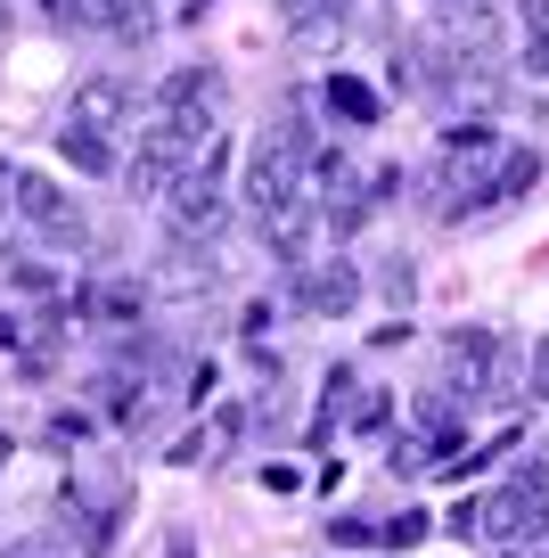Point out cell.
Masks as SVG:
<instances>
[{
	"label": "cell",
	"instance_id": "cell-21",
	"mask_svg": "<svg viewBox=\"0 0 549 558\" xmlns=\"http://www.w3.org/2000/svg\"><path fill=\"white\" fill-rule=\"evenodd\" d=\"M328 534H337V542H386L378 525H361V518H328Z\"/></svg>",
	"mask_w": 549,
	"mask_h": 558
},
{
	"label": "cell",
	"instance_id": "cell-12",
	"mask_svg": "<svg viewBox=\"0 0 549 558\" xmlns=\"http://www.w3.org/2000/svg\"><path fill=\"white\" fill-rule=\"evenodd\" d=\"M320 99H328V116H344V123H378V90H369V83H353V74H337V83H328Z\"/></svg>",
	"mask_w": 549,
	"mask_h": 558
},
{
	"label": "cell",
	"instance_id": "cell-9",
	"mask_svg": "<svg viewBox=\"0 0 549 558\" xmlns=\"http://www.w3.org/2000/svg\"><path fill=\"white\" fill-rule=\"evenodd\" d=\"M255 222H263V246H271L279 263H304V246H312V222H320V206H312V190H295L288 206L255 214Z\"/></svg>",
	"mask_w": 549,
	"mask_h": 558
},
{
	"label": "cell",
	"instance_id": "cell-14",
	"mask_svg": "<svg viewBox=\"0 0 549 558\" xmlns=\"http://www.w3.org/2000/svg\"><path fill=\"white\" fill-rule=\"evenodd\" d=\"M525 190H541V148H509V165H500V206Z\"/></svg>",
	"mask_w": 549,
	"mask_h": 558
},
{
	"label": "cell",
	"instance_id": "cell-6",
	"mask_svg": "<svg viewBox=\"0 0 549 558\" xmlns=\"http://www.w3.org/2000/svg\"><path fill=\"white\" fill-rule=\"evenodd\" d=\"M17 214L25 222H41L50 239H66V246H83V206H74L58 181H41V173H17Z\"/></svg>",
	"mask_w": 549,
	"mask_h": 558
},
{
	"label": "cell",
	"instance_id": "cell-13",
	"mask_svg": "<svg viewBox=\"0 0 549 558\" xmlns=\"http://www.w3.org/2000/svg\"><path fill=\"white\" fill-rule=\"evenodd\" d=\"M90 313L99 320H139L148 313V288H139V279H107L99 296H90Z\"/></svg>",
	"mask_w": 549,
	"mask_h": 558
},
{
	"label": "cell",
	"instance_id": "cell-4",
	"mask_svg": "<svg viewBox=\"0 0 549 558\" xmlns=\"http://www.w3.org/2000/svg\"><path fill=\"white\" fill-rule=\"evenodd\" d=\"M213 107H222V74L213 66H172L164 83H156V116H181L190 132H222Z\"/></svg>",
	"mask_w": 549,
	"mask_h": 558
},
{
	"label": "cell",
	"instance_id": "cell-16",
	"mask_svg": "<svg viewBox=\"0 0 549 558\" xmlns=\"http://www.w3.org/2000/svg\"><path fill=\"white\" fill-rule=\"evenodd\" d=\"M279 17L312 34V25H344V0H279Z\"/></svg>",
	"mask_w": 549,
	"mask_h": 558
},
{
	"label": "cell",
	"instance_id": "cell-3",
	"mask_svg": "<svg viewBox=\"0 0 549 558\" xmlns=\"http://www.w3.org/2000/svg\"><path fill=\"white\" fill-rule=\"evenodd\" d=\"M164 214H172V239H213L230 222V190L213 173H181L164 190Z\"/></svg>",
	"mask_w": 549,
	"mask_h": 558
},
{
	"label": "cell",
	"instance_id": "cell-1",
	"mask_svg": "<svg viewBox=\"0 0 549 558\" xmlns=\"http://www.w3.org/2000/svg\"><path fill=\"white\" fill-rule=\"evenodd\" d=\"M206 140H213V132H190L181 116L139 123V148H132V165H123L132 197H139V190H172L181 173H197V148H206Z\"/></svg>",
	"mask_w": 549,
	"mask_h": 558
},
{
	"label": "cell",
	"instance_id": "cell-7",
	"mask_svg": "<svg viewBox=\"0 0 549 558\" xmlns=\"http://www.w3.org/2000/svg\"><path fill=\"white\" fill-rule=\"evenodd\" d=\"M50 17L58 25H90V34H123V41H139L148 34V0H50Z\"/></svg>",
	"mask_w": 549,
	"mask_h": 558
},
{
	"label": "cell",
	"instance_id": "cell-24",
	"mask_svg": "<svg viewBox=\"0 0 549 558\" xmlns=\"http://www.w3.org/2000/svg\"><path fill=\"white\" fill-rule=\"evenodd\" d=\"M9 558H58V550H41V542H17V550H9Z\"/></svg>",
	"mask_w": 549,
	"mask_h": 558
},
{
	"label": "cell",
	"instance_id": "cell-17",
	"mask_svg": "<svg viewBox=\"0 0 549 558\" xmlns=\"http://www.w3.org/2000/svg\"><path fill=\"white\" fill-rule=\"evenodd\" d=\"M0 271H9V279H17V288H34V296H50V288H58V271H50V263H9V255H0Z\"/></svg>",
	"mask_w": 549,
	"mask_h": 558
},
{
	"label": "cell",
	"instance_id": "cell-8",
	"mask_svg": "<svg viewBox=\"0 0 549 558\" xmlns=\"http://www.w3.org/2000/svg\"><path fill=\"white\" fill-rule=\"evenodd\" d=\"M132 107H139V90L123 83V74H90V83H74V107H66V123H90V132H115V123H132Z\"/></svg>",
	"mask_w": 549,
	"mask_h": 558
},
{
	"label": "cell",
	"instance_id": "cell-10",
	"mask_svg": "<svg viewBox=\"0 0 549 558\" xmlns=\"http://www.w3.org/2000/svg\"><path fill=\"white\" fill-rule=\"evenodd\" d=\"M66 534L83 542V558H99L107 542H115V509L99 501V493H83V485H66Z\"/></svg>",
	"mask_w": 549,
	"mask_h": 558
},
{
	"label": "cell",
	"instance_id": "cell-2",
	"mask_svg": "<svg viewBox=\"0 0 549 558\" xmlns=\"http://www.w3.org/2000/svg\"><path fill=\"white\" fill-rule=\"evenodd\" d=\"M304 173H312V148H304V140H288V132L271 123V132L246 148V206H255V214L288 206V197L304 190Z\"/></svg>",
	"mask_w": 549,
	"mask_h": 558
},
{
	"label": "cell",
	"instance_id": "cell-5",
	"mask_svg": "<svg viewBox=\"0 0 549 558\" xmlns=\"http://www.w3.org/2000/svg\"><path fill=\"white\" fill-rule=\"evenodd\" d=\"M295 304L304 313H320V320H344L361 304V271L344 255H328V263H295Z\"/></svg>",
	"mask_w": 549,
	"mask_h": 558
},
{
	"label": "cell",
	"instance_id": "cell-20",
	"mask_svg": "<svg viewBox=\"0 0 549 558\" xmlns=\"http://www.w3.org/2000/svg\"><path fill=\"white\" fill-rule=\"evenodd\" d=\"M344 418H353V427H386V395H361Z\"/></svg>",
	"mask_w": 549,
	"mask_h": 558
},
{
	"label": "cell",
	"instance_id": "cell-23",
	"mask_svg": "<svg viewBox=\"0 0 549 558\" xmlns=\"http://www.w3.org/2000/svg\"><path fill=\"white\" fill-rule=\"evenodd\" d=\"M516 17H525V34H541V25H549V0H516Z\"/></svg>",
	"mask_w": 549,
	"mask_h": 558
},
{
	"label": "cell",
	"instance_id": "cell-18",
	"mask_svg": "<svg viewBox=\"0 0 549 558\" xmlns=\"http://www.w3.org/2000/svg\"><path fill=\"white\" fill-rule=\"evenodd\" d=\"M378 534L394 542V550H411V542H427V518H418V509H402V518H386Z\"/></svg>",
	"mask_w": 549,
	"mask_h": 558
},
{
	"label": "cell",
	"instance_id": "cell-22",
	"mask_svg": "<svg viewBox=\"0 0 549 558\" xmlns=\"http://www.w3.org/2000/svg\"><path fill=\"white\" fill-rule=\"evenodd\" d=\"M525 66H533V74H549V25H541V34H525Z\"/></svg>",
	"mask_w": 549,
	"mask_h": 558
},
{
	"label": "cell",
	"instance_id": "cell-19",
	"mask_svg": "<svg viewBox=\"0 0 549 558\" xmlns=\"http://www.w3.org/2000/svg\"><path fill=\"white\" fill-rule=\"evenodd\" d=\"M525 378H533V395L549 402V337H533V362H525Z\"/></svg>",
	"mask_w": 549,
	"mask_h": 558
},
{
	"label": "cell",
	"instance_id": "cell-15",
	"mask_svg": "<svg viewBox=\"0 0 549 558\" xmlns=\"http://www.w3.org/2000/svg\"><path fill=\"white\" fill-rule=\"evenodd\" d=\"M41 436H50L58 452H83V444L99 436V418H90V411H50V427H41Z\"/></svg>",
	"mask_w": 549,
	"mask_h": 558
},
{
	"label": "cell",
	"instance_id": "cell-11",
	"mask_svg": "<svg viewBox=\"0 0 549 558\" xmlns=\"http://www.w3.org/2000/svg\"><path fill=\"white\" fill-rule=\"evenodd\" d=\"M58 148H66V165H83V173H115V148H107V132H90V123H66Z\"/></svg>",
	"mask_w": 549,
	"mask_h": 558
}]
</instances>
